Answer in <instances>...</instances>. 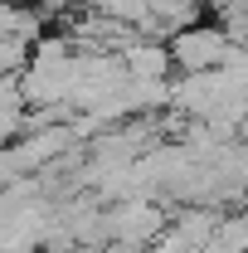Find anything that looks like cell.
<instances>
[{
    "label": "cell",
    "instance_id": "1",
    "mask_svg": "<svg viewBox=\"0 0 248 253\" xmlns=\"http://www.w3.org/2000/svg\"><path fill=\"white\" fill-rule=\"evenodd\" d=\"M234 39L224 25H185V30L170 34V54H175V68L180 73H209V68H224L234 59Z\"/></svg>",
    "mask_w": 248,
    "mask_h": 253
},
{
    "label": "cell",
    "instance_id": "2",
    "mask_svg": "<svg viewBox=\"0 0 248 253\" xmlns=\"http://www.w3.org/2000/svg\"><path fill=\"white\" fill-rule=\"evenodd\" d=\"M170 224V214L156 205V200H141V195H126L107 210V244L122 239V244H146L151 249L156 234Z\"/></svg>",
    "mask_w": 248,
    "mask_h": 253
},
{
    "label": "cell",
    "instance_id": "3",
    "mask_svg": "<svg viewBox=\"0 0 248 253\" xmlns=\"http://www.w3.org/2000/svg\"><path fill=\"white\" fill-rule=\"evenodd\" d=\"M122 59H126V73H131V78H165V73L175 68L170 44H156V39H136V44H126Z\"/></svg>",
    "mask_w": 248,
    "mask_h": 253
}]
</instances>
